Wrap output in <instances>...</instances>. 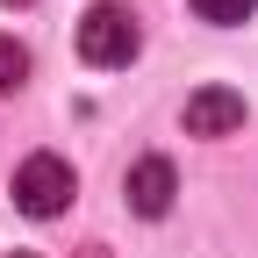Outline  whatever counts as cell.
Instances as JSON below:
<instances>
[{"label":"cell","mask_w":258,"mask_h":258,"mask_svg":"<svg viewBox=\"0 0 258 258\" xmlns=\"http://www.w3.org/2000/svg\"><path fill=\"white\" fill-rule=\"evenodd\" d=\"M137 50H144L137 15H129L122 0H93V8H86V22H79V57L93 64V72H115V64H129Z\"/></svg>","instance_id":"6da1fadb"},{"label":"cell","mask_w":258,"mask_h":258,"mask_svg":"<svg viewBox=\"0 0 258 258\" xmlns=\"http://www.w3.org/2000/svg\"><path fill=\"white\" fill-rule=\"evenodd\" d=\"M64 201H72V165L64 158H29V165L15 172V208L22 215H36V222H50V215H64Z\"/></svg>","instance_id":"7a4b0ae2"},{"label":"cell","mask_w":258,"mask_h":258,"mask_svg":"<svg viewBox=\"0 0 258 258\" xmlns=\"http://www.w3.org/2000/svg\"><path fill=\"white\" fill-rule=\"evenodd\" d=\"M230 129H244V93H230V86L186 93V137H230Z\"/></svg>","instance_id":"3957f363"},{"label":"cell","mask_w":258,"mask_h":258,"mask_svg":"<svg viewBox=\"0 0 258 258\" xmlns=\"http://www.w3.org/2000/svg\"><path fill=\"white\" fill-rule=\"evenodd\" d=\"M122 194H129V208H137V215H165L172 194H179L172 158H137V165H129V179H122Z\"/></svg>","instance_id":"277c9868"},{"label":"cell","mask_w":258,"mask_h":258,"mask_svg":"<svg viewBox=\"0 0 258 258\" xmlns=\"http://www.w3.org/2000/svg\"><path fill=\"white\" fill-rule=\"evenodd\" d=\"M22 79H29V50H22L15 36H0V101H8Z\"/></svg>","instance_id":"5b68a950"},{"label":"cell","mask_w":258,"mask_h":258,"mask_svg":"<svg viewBox=\"0 0 258 258\" xmlns=\"http://www.w3.org/2000/svg\"><path fill=\"white\" fill-rule=\"evenodd\" d=\"M251 8H258V0H194V15H201V22H215V29L251 22Z\"/></svg>","instance_id":"8992f818"},{"label":"cell","mask_w":258,"mask_h":258,"mask_svg":"<svg viewBox=\"0 0 258 258\" xmlns=\"http://www.w3.org/2000/svg\"><path fill=\"white\" fill-rule=\"evenodd\" d=\"M86 258H108V251H101V244H86Z\"/></svg>","instance_id":"52a82bcc"},{"label":"cell","mask_w":258,"mask_h":258,"mask_svg":"<svg viewBox=\"0 0 258 258\" xmlns=\"http://www.w3.org/2000/svg\"><path fill=\"white\" fill-rule=\"evenodd\" d=\"M0 8H29V0H0Z\"/></svg>","instance_id":"ba28073f"},{"label":"cell","mask_w":258,"mask_h":258,"mask_svg":"<svg viewBox=\"0 0 258 258\" xmlns=\"http://www.w3.org/2000/svg\"><path fill=\"white\" fill-rule=\"evenodd\" d=\"M8 258H36V251H8Z\"/></svg>","instance_id":"9c48e42d"}]
</instances>
